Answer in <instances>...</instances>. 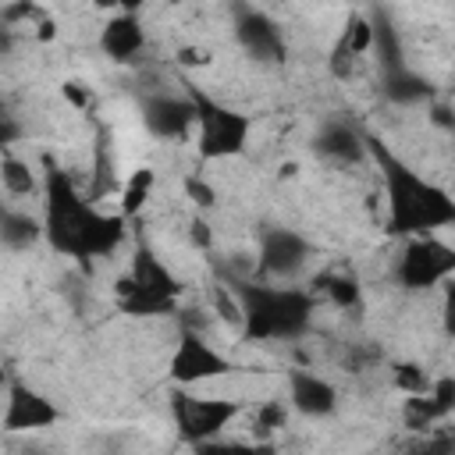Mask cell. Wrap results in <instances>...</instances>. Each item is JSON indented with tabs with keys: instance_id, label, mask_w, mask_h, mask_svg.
Wrapping results in <instances>:
<instances>
[{
	"instance_id": "obj_1",
	"label": "cell",
	"mask_w": 455,
	"mask_h": 455,
	"mask_svg": "<svg viewBox=\"0 0 455 455\" xmlns=\"http://www.w3.org/2000/svg\"><path fill=\"white\" fill-rule=\"evenodd\" d=\"M387 206H391V220L398 224V231H434V228H448L451 224V199L448 192L434 188L430 181H423L419 174H412L409 167H391L387 171Z\"/></svg>"
},
{
	"instance_id": "obj_2",
	"label": "cell",
	"mask_w": 455,
	"mask_h": 455,
	"mask_svg": "<svg viewBox=\"0 0 455 455\" xmlns=\"http://www.w3.org/2000/svg\"><path fill=\"white\" fill-rule=\"evenodd\" d=\"M242 299V331L249 338H288L309 320V299L291 288H267V284H245L238 288Z\"/></svg>"
},
{
	"instance_id": "obj_3",
	"label": "cell",
	"mask_w": 455,
	"mask_h": 455,
	"mask_svg": "<svg viewBox=\"0 0 455 455\" xmlns=\"http://www.w3.org/2000/svg\"><path fill=\"white\" fill-rule=\"evenodd\" d=\"M238 405L220 395H178L174 398V423L192 441H213L231 419Z\"/></svg>"
},
{
	"instance_id": "obj_4",
	"label": "cell",
	"mask_w": 455,
	"mask_h": 455,
	"mask_svg": "<svg viewBox=\"0 0 455 455\" xmlns=\"http://www.w3.org/2000/svg\"><path fill=\"white\" fill-rule=\"evenodd\" d=\"M451 274V249L437 238H412L398 256V281L405 288H434L448 284Z\"/></svg>"
},
{
	"instance_id": "obj_5",
	"label": "cell",
	"mask_w": 455,
	"mask_h": 455,
	"mask_svg": "<svg viewBox=\"0 0 455 455\" xmlns=\"http://www.w3.org/2000/svg\"><path fill=\"white\" fill-rule=\"evenodd\" d=\"M196 128H199V153L203 156H231L245 146L249 139V117L228 110V107H210L196 110Z\"/></svg>"
},
{
	"instance_id": "obj_6",
	"label": "cell",
	"mask_w": 455,
	"mask_h": 455,
	"mask_svg": "<svg viewBox=\"0 0 455 455\" xmlns=\"http://www.w3.org/2000/svg\"><path fill=\"white\" fill-rule=\"evenodd\" d=\"M171 373L181 380V384H203V380H213V377H224L231 373L228 359L217 355L203 338L196 334H185L171 355Z\"/></svg>"
},
{
	"instance_id": "obj_7",
	"label": "cell",
	"mask_w": 455,
	"mask_h": 455,
	"mask_svg": "<svg viewBox=\"0 0 455 455\" xmlns=\"http://www.w3.org/2000/svg\"><path fill=\"white\" fill-rule=\"evenodd\" d=\"M142 121L160 139H178L196 124V107L178 96H149L142 103Z\"/></svg>"
},
{
	"instance_id": "obj_8",
	"label": "cell",
	"mask_w": 455,
	"mask_h": 455,
	"mask_svg": "<svg viewBox=\"0 0 455 455\" xmlns=\"http://www.w3.org/2000/svg\"><path fill=\"white\" fill-rule=\"evenodd\" d=\"M306 242L295 235V231H284V228H277V231H270V235H263V245H259V267L267 270V274H274V277H291L302 263H306Z\"/></svg>"
},
{
	"instance_id": "obj_9",
	"label": "cell",
	"mask_w": 455,
	"mask_h": 455,
	"mask_svg": "<svg viewBox=\"0 0 455 455\" xmlns=\"http://www.w3.org/2000/svg\"><path fill=\"white\" fill-rule=\"evenodd\" d=\"M288 402L306 416H327L338 405V391L323 377H316L309 370H295V373H288Z\"/></svg>"
},
{
	"instance_id": "obj_10",
	"label": "cell",
	"mask_w": 455,
	"mask_h": 455,
	"mask_svg": "<svg viewBox=\"0 0 455 455\" xmlns=\"http://www.w3.org/2000/svg\"><path fill=\"white\" fill-rule=\"evenodd\" d=\"M53 419H57V409L43 395L28 387H11L7 412H4L7 430H39V427H50Z\"/></svg>"
},
{
	"instance_id": "obj_11",
	"label": "cell",
	"mask_w": 455,
	"mask_h": 455,
	"mask_svg": "<svg viewBox=\"0 0 455 455\" xmlns=\"http://www.w3.org/2000/svg\"><path fill=\"white\" fill-rule=\"evenodd\" d=\"M100 46L107 57L114 60H132L142 46H146V32H142V21L132 18V14H117L103 25V36H100Z\"/></svg>"
},
{
	"instance_id": "obj_12",
	"label": "cell",
	"mask_w": 455,
	"mask_h": 455,
	"mask_svg": "<svg viewBox=\"0 0 455 455\" xmlns=\"http://www.w3.org/2000/svg\"><path fill=\"white\" fill-rule=\"evenodd\" d=\"M313 149H316L323 160H334V164H341V167L359 164V160L366 156V146L359 142V135H355L348 124H341V121L323 124L320 135H316V142H313Z\"/></svg>"
},
{
	"instance_id": "obj_13",
	"label": "cell",
	"mask_w": 455,
	"mask_h": 455,
	"mask_svg": "<svg viewBox=\"0 0 455 455\" xmlns=\"http://www.w3.org/2000/svg\"><path fill=\"white\" fill-rule=\"evenodd\" d=\"M39 238V220L25 210H4L0 213V242L7 249H28Z\"/></svg>"
},
{
	"instance_id": "obj_14",
	"label": "cell",
	"mask_w": 455,
	"mask_h": 455,
	"mask_svg": "<svg viewBox=\"0 0 455 455\" xmlns=\"http://www.w3.org/2000/svg\"><path fill=\"white\" fill-rule=\"evenodd\" d=\"M0 185L7 188V196H28V192H36V174H32L28 160L4 156L0 160Z\"/></svg>"
},
{
	"instance_id": "obj_15",
	"label": "cell",
	"mask_w": 455,
	"mask_h": 455,
	"mask_svg": "<svg viewBox=\"0 0 455 455\" xmlns=\"http://www.w3.org/2000/svg\"><path fill=\"white\" fill-rule=\"evenodd\" d=\"M149 188H153V171H149V167L135 171V174L128 178V185L121 188V199H124V213H135L139 206H146V199H149Z\"/></svg>"
},
{
	"instance_id": "obj_16",
	"label": "cell",
	"mask_w": 455,
	"mask_h": 455,
	"mask_svg": "<svg viewBox=\"0 0 455 455\" xmlns=\"http://www.w3.org/2000/svg\"><path fill=\"white\" fill-rule=\"evenodd\" d=\"M174 60L185 64V68H206L210 64V50L206 46H181Z\"/></svg>"
},
{
	"instance_id": "obj_17",
	"label": "cell",
	"mask_w": 455,
	"mask_h": 455,
	"mask_svg": "<svg viewBox=\"0 0 455 455\" xmlns=\"http://www.w3.org/2000/svg\"><path fill=\"white\" fill-rule=\"evenodd\" d=\"M0 380H4V377H0Z\"/></svg>"
}]
</instances>
